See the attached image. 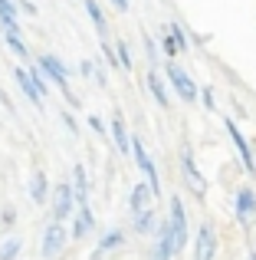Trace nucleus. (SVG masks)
I'll return each mask as SVG.
<instances>
[{"instance_id":"obj_20","label":"nucleus","mask_w":256,"mask_h":260,"mask_svg":"<svg viewBox=\"0 0 256 260\" xmlns=\"http://www.w3.org/2000/svg\"><path fill=\"white\" fill-rule=\"evenodd\" d=\"M122 241H125V234L118 228H112V231H105L102 237H99V254H105V250H115V247H122Z\"/></svg>"},{"instance_id":"obj_18","label":"nucleus","mask_w":256,"mask_h":260,"mask_svg":"<svg viewBox=\"0 0 256 260\" xmlns=\"http://www.w3.org/2000/svg\"><path fill=\"white\" fill-rule=\"evenodd\" d=\"M253 211H256V194H253L250 188H240V191H237V217L246 224Z\"/></svg>"},{"instance_id":"obj_7","label":"nucleus","mask_w":256,"mask_h":260,"mask_svg":"<svg viewBox=\"0 0 256 260\" xmlns=\"http://www.w3.org/2000/svg\"><path fill=\"white\" fill-rule=\"evenodd\" d=\"M217 254V234L210 224H200L197 231V244H194V260H214Z\"/></svg>"},{"instance_id":"obj_11","label":"nucleus","mask_w":256,"mask_h":260,"mask_svg":"<svg viewBox=\"0 0 256 260\" xmlns=\"http://www.w3.org/2000/svg\"><path fill=\"white\" fill-rule=\"evenodd\" d=\"M13 79H17V86L23 89L26 102H33V106H36V109H43V95L36 92V86H33V79L26 76V66H17V70H13Z\"/></svg>"},{"instance_id":"obj_1","label":"nucleus","mask_w":256,"mask_h":260,"mask_svg":"<svg viewBox=\"0 0 256 260\" xmlns=\"http://www.w3.org/2000/svg\"><path fill=\"white\" fill-rule=\"evenodd\" d=\"M33 66L46 76V83H56L59 89H63V95H66L69 106H79V99L72 95V89H69V70H66V63L56 56V53H39V59Z\"/></svg>"},{"instance_id":"obj_22","label":"nucleus","mask_w":256,"mask_h":260,"mask_svg":"<svg viewBox=\"0 0 256 260\" xmlns=\"http://www.w3.org/2000/svg\"><path fill=\"white\" fill-rule=\"evenodd\" d=\"M20 250H23V241H20V237H7V241L0 244V260H17Z\"/></svg>"},{"instance_id":"obj_4","label":"nucleus","mask_w":256,"mask_h":260,"mask_svg":"<svg viewBox=\"0 0 256 260\" xmlns=\"http://www.w3.org/2000/svg\"><path fill=\"white\" fill-rule=\"evenodd\" d=\"M128 152L135 155V161H138V168L145 172V184L151 188V198H158L161 194V181H158V168H154V161H151V155L145 152V142L141 139H132V148Z\"/></svg>"},{"instance_id":"obj_21","label":"nucleus","mask_w":256,"mask_h":260,"mask_svg":"<svg viewBox=\"0 0 256 260\" xmlns=\"http://www.w3.org/2000/svg\"><path fill=\"white\" fill-rule=\"evenodd\" d=\"M148 89L154 92V99H158V106H171V99H167V89H164V79L158 76V73H148Z\"/></svg>"},{"instance_id":"obj_30","label":"nucleus","mask_w":256,"mask_h":260,"mask_svg":"<svg viewBox=\"0 0 256 260\" xmlns=\"http://www.w3.org/2000/svg\"><path fill=\"white\" fill-rule=\"evenodd\" d=\"M89 128H92V132H99V135H105V122L99 119V115H89Z\"/></svg>"},{"instance_id":"obj_31","label":"nucleus","mask_w":256,"mask_h":260,"mask_svg":"<svg viewBox=\"0 0 256 260\" xmlns=\"http://www.w3.org/2000/svg\"><path fill=\"white\" fill-rule=\"evenodd\" d=\"M204 109H207V112H214V109H217V102H214V92H210V89H204Z\"/></svg>"},{"instance_id":"obj_3","label":"nucleus","mask_w":256,"mask_h":260,"mask_svg":"<svg viewBox=\"0 0 256 260\" xmlns=\"http://www.w3.org/2000/svg\"><path fill=\"white\" fill-rule=\"evenodd\" d=\"M76 211V198H72V188H69V181H59L56 188L50 191V214H53V221L56 224H63L66 217Z\"/></svg>"},{"instance_id":"obj_5","label":"nucleus","mask_w":256,"mask_h":260,"mask_svg":"<svg viewBox=\"0 0 256 260\" xmlns=\"http://www.w3.org/2000/svg\"><path fill=\"white\" fill-rule=\"evenodd\" d=\"M66 228L63 224H56V221H50L46 224V231H43V244H39V254H43V260H56L59 254L66 250Z\"/></svg>"},{"instance_id":"obj_24","label":"nucleus","mask_w":256,"mask_h":260,"mask_svg":"<svg viewBox=\"0 0 256 260\" xmlns=\"http://www.w3.org/2000/svg\"><path fill=\"white\" fill-rule=\"evenodd\" d=\"M151 228H154V211L135 214V231H138V234H151Z\"/></svg>"},{"instance_id":"obj_23","label":"nucleus","mask_w":256,"mask_h":260,"mask_svg":"<svg viewBox=\"0 0 256 260\" xmlns=\"http://www.w3.org/2000/svg\"><path fill=\"white\" fill-rule=\"evenodd\" d=\"M4 40H7V46H10V53H13V56L30 59V50H26V43H23L20 37H13V33H4Z\"/></svg>"},{"instance_id":"obj_26","label":"nucleus","mask_w":256,"mask_h":260,"mask_svg":"<svg viewBox=\"0 0 256 260\" xmlns=\"http://www.w3.org/2000/svg\"><path fill=\"white\" fill-rule=\"evenodd\" d=\"M115 59H118V66L122 70H132V53H128V46L118 40V46H115Z\"/></svg>"},{"instance_id":"obj_10","label":"nucleus","mask_w":256,"mask_h":260,"mask_svg":"<svg viewBox=\"0 0 256 260\" xmlns=\"http://www.w3.org/2000/svg\"><path fill=\"white\" fill-rule=\"evenodd\" d=\"M224 128L230 132V139H233V145H237V152H240V161H243V168H250V172H256V161H253V152H250V145H246V139H243V132H240L233 122H224Z\"/></svg>"},{"instance_id":"obj_14","label":"nucleus","mask_w":256,"mask_h":260,"mask_svg":"<svg viewBox=\"0 0 256 260\" xmlns=\"http://www.w3.org/2000/svg\"><path fill=\"white\" fill-rule=\"evenodd\" d=\"M112 139H115V145H118V155H125L128 148H132V139H128V125H125V119H122V112H115L112 115Z\"/></svg>"},{"instance_id":"obj_27","label":"nucleus","mask_w":256,"mask_h":260,"mask_svg":"<svg viewBox=\"0 0 256 260\" xmlns=\"http://www.w3.org/2000/svg\"><path fill=\"white\" fill-rule=\"evenodd\" d=\"M167 37L174 40L178 53H181V50H187V37H184V30H181V23H171V33H167Z\"/></svg>"},{"instance_id":"obj_28","label":"nucleus","mask_w":256,"mask_h":260,"mask_svg":"<svg viewBox=\"0 0 256 260\" xmlns=\"http://www.w3.org/2000/svg\"><path fill=\"white\" fill-rule=\"evenodd\" d=\"M161 50H164L167 63H171V56H174V53H178V46H174V40H171V37H164V43H161Z\"/></svg>"},{"instance_id":"obj_8","label":"nucleus","mask_w":256,"mask_h":260,"mask_svg":"<svg viewBox=\"0 0 256 260\" xmlns=\"http://www.w3.org/2000/svg\"><path fill=\"white\" fill-rule=\"evenodd\" d=\"M92 228H96V214H92L89 204H79L76 208V217H72V231L69 237H76V241H82V237L92 234Z\"/></svg>"},{"instance_id":"obj_34","label":"nucleus","mask_w":256,"mask_h":260,"mask_svg":"<svg viewBox=\"0 0 256 260\" xmlns=\"http://www.w3.org/2000/svg\"><path fill=\"white\" fill-rule=\"evenodd\" d=\"M13 221H17V211L7 208V211H4V224H13Z\"/></svg>"},{"instance_id":"obj_9","label":"nucleus","mask_w":256,"mask_h":260,"mask_svg":"<svg viewBox=\"0 0 256 260\" xmlns=\"http://www.w3.org/2000/svg\"><path fill=\"white\" fill-rule=\"evenodd\" d=\"M72 198H76V208L79 204H89V178H86V165L79 161V165H72Z\"/></svg>"},{"instance_id":"obj_29","label":"nucleus","mask_w":256,"mask_h":260,"mask_svg":"<svg viewBox=\"0 0 256 260\" xmlns=\"http://www.w3.org/2000/svg\"><path fill=\"white\" fill-rule=\"evenodd\" d=\"M102 56L109 59L112 66H118V59H115V46H109V43H105V40H102Z\"/></svg>"},{"instance_id":"obj_6","label":"nucleus","mask_w":256,"mask_h":260,"mask_svg":"<svg viewBox=\"0 0 256 260\" xmlns=\"http://www.w3.org/2000/svg\"><path fill=\"white\" fill-rule=\"evenodd\" d=\"M167 79H171V86L178 89V95L184 102H197V83H194L178 63H167Z\"/></svg>"},{"instance_id":"obj_17","label":"nucleus","mask_w":256,"mask_h":260,"mask_svg":"<svg viewBox=\"0 0 256 260\" xmlns=\"http://www.w3.org/2000/svg\"><path fill=\"white\" fill-rule=\"evenodd\" d=\"M181 165H184V178H187V184H191V191H194V194H204L207 184H204V178H200V172L194 168V158H191L187 148H184V161H181Z\"/></svg>"},{"instance_id":"obj_19","label":"nucleus","mask_w":256,"mask_h":260,"mask_svg":"<svg viewBox=\"0 0 256 260\" xmlns=\"http://www.w3.org/2000/svg\"><path fill=\"white\" fill-rule=\"evenodd\" d=\"M82 7H86V13H89V20H92V26H96V33L105 40V33H109V23H105L102 7H99L96 0H82Z\"/></svg>"},{"instance_id":"obj_13","label":"nucleus","mask_w":256,"mask_h":260,"mask_svg":"<svg viewBox=\"0 0 256 260\" xmlns=\"http://www.w3.org/2000/svg\"><path fill=\"white\" fill-rule=\"evenodd\" d=\"M0 26H4V33H13V37H20L17 4H13V0H0Z\"/></svg>"},{"instance_id":"obj_33","label":"nucleus","mask_w":256,"mask_h":260,"mask_svg":"<svg viewBox=\"0 0 256 260\" xmlns=\"http://www.w3.org/2000/svg\"><path fill=\"white\" fill-rule=\"evenodd\" d=\"M79 73H82V76H92V73H96V66H92L89 59H82V63H79Z\"/></svg>"},{"instance_id":"obj_12","label":"nucleus","mask_w":256,"mask_h":260,"mask_svg":"<svg viewBox=\"0 0 256 260\" xmlns=\"http://www.w3.org/2000/svg\"><path fill=\"white\" fill-rule=\"evenodd\" d=\"M30 198L36 204H46V201H50V178H46V172H39V168L30 175Z\"/></svg>"},{"instance_id":"obj_2","label":"nucleus","mask_w":256,"mask_h":260,"mask_svg":"<svg viewBox=\"0 0 256 260\" xmlns=\"http://www.w3.org/2000/svg\"><path fill=\"white\" fill-rule=\"evenodd\" d=\"M164 224H167V234H171V244H174V257H178L187 244V217H184L181 198H171V214H167Z\"/></svg>"},{"instance_id":"obj_15","label":"nucleus","mask_w":256,"mask_h":260,"mask_svg":"<svg viewBox=\"0 0 256 260\" xmlns=\"http://www.w3.org/2000/svg\"><path fill=\"white\" fill-rule=\"evenodd\" d=\"M154 237H158V241H154L151 260H171V257H174V244H171V234H167V224H161Z\"/></svg>"},{"instance_id":"obj_35","label":"nucleus","mask_w":256,"mask_h":260,"mask_svg":"<svg viewBox=\"0 0 256 260\" xmlns=\"http://www.w3.org/2000/svg\"><path fill=\"white\" fill-rule=\"evenodd\" d=\"M112 7H115L118 13H125V10H128V0H112Z\"/></svg>"},{"instance_id":"obj_32","label":"nucleus","mask_w":256,"mask_h":260,"mask_svg":"<svg viewBox=\"0 0 256 260\" xmlns=\"http://www.w3.org/2000/svg\"><path fill=\"white\" fill-rule=\"evenodd\" d=\"M63 125H66V128H69V132H72V135H76V132H79V125H76V119H72V115H69V112H63Z\"/></svg>"},{"instance_id":"obj_25","label":"nucleus","mask_w":256,"mask_h":260,"mask_svg":"<svg viewBox=\"0 0 256 260\" xmlns=\"http://www.w3.org/2000/svg\"><path fill=\"white\" fill-rule=\"evenodd\" d=\"M26 76L33 79V86H36V92H39V95L46 99V92H50V83H46V76H43V73H39L36 66H26Z\"/></svg>"},{"instance_id":"obj_16","label":"nucleus","mask_w":256,"mask_h":260,"mask_svg":"<svg viewBox=\"0 0 256 260\" xmlns=\"http://www.w3.org/2000/svg\"><path fill=\"white\" fill-rule=\"evenodd\" d=\"M151 188H148L145 181H138L132 188V214H141V211H151Z\"/></svg>"},{"instance_id":"obj_36","label":"nucleus","mask_w":256,"mask_h":260,"mask_svg":"<svg viewBox=\"0 0 256 260\" xmlns=\"http://www.w3.org/2000/svg\"><path fill=\"white\" fill-rule=\"evenodd\" d=\"M250 260H256V254H250Z\"/></svg>"}]
</instances>
